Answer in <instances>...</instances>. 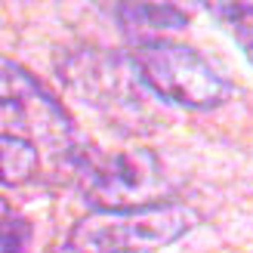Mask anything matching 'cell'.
<instances>
[{
    "mask_svg": "<svg viewBox=\"0 0 253 253\" xmlns=\"http://www.w3.org/2000/svg\"><path fill=\"white\" fill-rule=\"evenodd\" d=\"M41 151L22 136L0 133V185H25L37 176Z\"/></svg>",
    "mask_w": 253,
    "mask_h": 253,
    "instance_id": "7",
    "label": "cell"
},
{
    "mask_svg": "<svg viewBox=\"0 0 253 253\" xmlns=\"http://www.w3.org/2000/svg\"><path fill=\"white\" fill-rule=\"evenodd\" d=\"M31 241V222L22 216L0 219V253H25Z\"/></svg>",
    "mask_w": 253,
    "mask_h": 253,
    "instance_id": "9",
    "label": "cell"
},
{
    "mask_svg": "<svg viewBox=\"0 0 253 253\" xmlns=\"http://www.w3.org/2000/svg\"><path fill=\"white\" fill-rule=\"evenodd\" d=\"M0 133L22 136L28 142H43L49 151L71 161L81 148L68 111L62 108L46 86L12 62H0Z\"/></svg>",
    "mask_w": 253,
    "mask_h": 253,
    "instance_id": "4",
    "label": "cell"
},
{
    "mask_svg": "<svg viewBox=\"0 0 253 253\" xmlns=\"http://www.w3.org/2000/svg\"><path fill=\"white\" fill-rule=\"evenodd\" d=\"M118 19L124 22L126 31H136L142 34L145 41H155L158 31H173V28H182L188 22V12L179 6H167V3H130V6H121L118 9Z\"/></svg>",
    "mask_w": 253,
    "mask_h": 253,
    "instance_id": "6",
    "label": "cell"
},
{
    "mask_svg": "<svg viewBox=\"0 0 253 253\" xmlns=\"http://www.w3.org/2000/svg\"><path fill=\"white\" fill-rule=\"evenodd\" d=\"M84 201L99 210H139L167 204L173 182L161 158L151 148H126L121 155H102L93 145H81L71 155Z\"/></svg>",
    "mask_w": 253,
    "mask_h": 253,
    "instance_id": "1",
    "label": "cell"
},
{
    "mask_svg": "<svg viewBox=\"0 0 253 253\" xmlns=\"http://www.w3.org/2000/svg\"><path fill=\"white\" fill-rule=\"evenodd\" d=\"M130 68L136 81L155 96L182 108H216L229 96L225 84L192 46L173 41H139L130 49Z\"/></svg>",
    "mask_w": 253,
    "mask_h": 253,
    "instance_id": "3",
    "label": "cell"
},
{
    "mask_svg": "<svg viewBox=\"0 0 253 253\" xmlns=\"http://www.w3.org/2000/svg\"><path fill=\"white\" fill-rule=\"evenodd\" d=\"M9 213H12V210H9V204H6V201H3V198H0V219H6V216H9Z\"/></svg>",
    "mask_w": 253,
    "mask_h": 253,
    "instance_id": "10",
    "label": "cell"
},
{
    "mask_svg": "<svg viewBox=\"0 0 253 253\" xmlns=\"http://www.w3.org/2000/svg\"><path fill=\"white\" fill-rule=\"evenodd\" d=\"M198 225V213L179 204H151L139 210H96L71 225V253H155L179 241Z\"/></svg>",
    "mask_w": 253,
    "mask_h": 253,
    "instance_id": "2",
    "label": "cell"
},
{
    "mask_svg": "<svg viewBox=\"0 0 253 253\" xmlns=\"http://www.w3.org/2000/svg\"><path fill=\"white\" fill-rule=\"evenodd\" d=\"M213 16H219L238 37L247 62L253 65V3H229V6H213Z\"/></svg>",
    "mask_w": 253,
    "mask_h": 253,
    "instance_id": "8",
    "label": "cell"
},
{
    "mask_svg": "<svg viewBox=\"0 0 253 253\" xmlns=\"http://www.w3.org/2000/svg\"><path fill=\"white\" fill-rule=\"evenodd\" d=\"M62 71H65L62 78L71 90L81 93L84 102H90L108 118L130 115V121H136V115L142 111L139 93L133 90L130 74L118 65V59L99 53H78L68 65H62Z\"/></svg>",
    "mask_w": 253,
    "mask_h": 253,
    "instance_id": "5",
    "label": "cell"
}]
</instances>
